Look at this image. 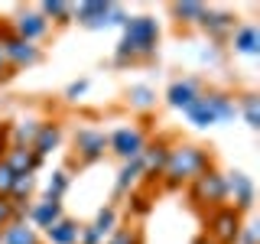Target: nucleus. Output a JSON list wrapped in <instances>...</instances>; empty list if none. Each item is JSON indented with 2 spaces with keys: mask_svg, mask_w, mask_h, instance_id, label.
<instances>
[{
  "mask_svg": "<svg viewBox=\"0 0 260 244\" xmlns=\"http://www.w3.org/2000/svg\"><path fill=\"white\" fill-rule=\"evenodd\" d=\"M211 166L208 153L195 143H179V146H169V160L162 166V176H166V186L176 189L182 182H192L199 173H205Z\"/></svg>",
  "mask_w": 260,
  "mask_h": 244,
  "instance_id": "obj_2",
  "label": "nucleus"
},
{
  "mask_svg": "<svg viewBox=\"0 0 260 244\" xmlns=\"http://www.w3.org/2000/svg\"><path fill=\"white\" fill-rule=\"evenodd\" d=\"M241 228H244L241 211H234L231 205H218L208 218V238L215 244H238Z\"/></svg>",
  "mask_w": 260,
  "mask_h": 244,
  "instance_id": "obj_4",
  "label": "nucleus"
},
{
  "mask_svg": "<svg viewBox=\"0 0 260 244\" xmlns=\"http://www.w3.org/2000/svg\"><path fill=\"white\" fill-rule=\"evenodd\" d=\"M208 7L205 4H173V16L179 23H202Z\"/></svg>",
  "mask_w": 260,
  "mask_h": 244,
  "instance_id": "obj_21",
  "label": "nucleus"
},
{
  "mask_svg": "<svg viewBox=\"0 0 260 244\" xmlns=\"http://www.w3.org/2000/svg\"><path fill=\"white\" fill-rule=\"evenodd\" d=\"M153 101H156V95H153L146 85H134V88H130V104H134V108L146 111V108H153Z\"/></svg>",
  "mask_w": 260,
  "mask_h": 244,
  "instance_id": "obj_25",
  "label": "nucleus"
},
{
  "mask_svg": "<svg viewBox=\"0 0 260 244\" xmlns=\"http://www.w3.org/2000/svg\"><path fill=\"white\" fill-rule=\"evenodd\" d=\"M192 244H215V241H211V238H208V234H202V238H195Z\"/></svg>",
  "mask_w": 260,
  "mask_h": 244,
  "instance_id": "obj_35",
  "label": "nucleus"
},
{
  "mask_svg": "<svg viewBox=\"0 0 260 244\" xmlns=\"http://www.w3.org/2000/svg\"><path fill=\"white\" fill-rule=\"evenodd\" d=\"M192 202L195 205H208V208H218L224 202V173H218L215 166H208L205 173H199L192 179Z\"/></svg>",
  "mask_w": 260,
  "mask_h": 244,
  "instance_id": "obj_5",
  "label": "nucleus"
},
{
  "mask_svg": "<svg viewBox=\"0 0 260 244\" xmlns=\"http://www.w3.org/2000/svg\"><path fill=\"white\" fill-rule=\"evenodd\" d=\"M78 234H81V228L72 218H59L52 228H46L49 244H78Z\"/></svg>",
  "mask_w": 260,
  "mask_h": 244,
  "instance_id": "obj_18",
  "label": "nucleus"
},
{
  "mask_svg": "<svg viewBox=\"0 0 260 244\" xmlns=\"http://www.w3.org/2000/svg\"><path fill=\"white\" fill-rule=\"evenodd\" d=\"M13 29H16V33H13L16 39H23V43H36V39L46 36L49 23H46V16L39 13V10H23V13L13 20Z\"/></svg>",
  "mask_w": 260,
  "mask_h": 244,
  "instance_id": "obj_11",
  "label": "nucleus"
},
{
  "mask_svg": "<svg viewBox=\"0 0 260 244\" xmlns=\"http://www.w3.org/2000/svg\"><path fill=\"white\" fill-rule=\"evenodd\" d=\"M4 163L13 169L16 176H32L36 173V166H39V157L32 153V146H10V150L4 153Z\"/></svg>",
  "mask_w": 260,
  "mask_h": 244,
  "instance_id": "obj_12",
  "label": "nucleus"
},
{
  "mask_svg": "<svg viewBox=\"0 0 260 244\" xmlns=\"http://www.w3.org/2000/svg\"><path fill=\"white\" fill-rule=\"evenodd\" d=\"M159 43V26L153 16H130L124 23V39L117 46V62L127 59H150Z\"/></svg>",
  "mask_w": 260,
  "mask_h": 244,
  "instance_id": "obj_1",
  "label": "nucleus"
},
{
  "mask_svg": "<svg viewBox=\"0 0 260 244\" xmlns=\"http://www.w3.org/2000/svg\"><path fill=\"white\" fill-rule=\"evenodd\" d=\"M199 95H202V92H199V85H195V81H189V78H182V81H173V85H169L166 101L173 104V108L185 111V108H189V104H192Z\"/></svg>",
  "mask_w": 260,
  "mask_h": 244,
  "instance_id": "obj_16",
  "label": "nucleus"
},
{
  "mask_svg": "<svg viewBox=\"0 0 260 244\" xmlns=\"http://www.w3.org/2000/svg\"><path fill=\"white\" fill-rule=\"evenodd\" d=\"M75 150L85 163L101 160L104 150H108V134H104V130H94V127H81L75 134Z\"/></svg>",
  "mask_w": 260,
  "mask_h": 244,
  "instance_id": "obj_9",
  "label": "nucleus"
},
{
  "mask_svg": "<svg viewBox=\"0 0 260 244\" xmlns=\"http://www.w3.org/2000/svg\"><path fill=\"white\" fill-rule=\"evenodd\" d=\"M85 88H88V81H75V85H69V92H65V95H69V98H78Z\"/></svg>",
  "mask_w": 260,
  "mask_h": 244,
  "instance_id": "obj_33",
  "label": "nucleus"
},
{
  "mask_svg": "<svg viewBox=\"0 0 260 244\" xmlns=\"http://www.w3.org/2000/svg\"><path fill=\"white\" fill-rule=\"evenodd\" d=\"M111 13H114V4H108V0H88V4L72 7V16H75L81 26H88V29L108 26V23H111Z\"/></svg>",
  "mask_w": 260,
  "mask_h": 244,
  "instance_id": "obj_8",
  "label": "nucleus"
},
{
  "mask_svg": "<svg viewBox=\"0 0 260 244\" xmlns=\"http://www.w3.org/2000/svg\"><path fill=\"white\" fill-rule=\"evenodd\" d=\"M241 111H244V120H247V127H260V98L257 95H244L241 98Z\"/></svg>",
  "mask_w": 260,
  "mask_h": 244,
  "instance_id": "obj_24",
  "label": "nucleus"
},
{
  "mask_svg": "<svg viewBox=\"0 0 260 244\" xmlns=\"http://www.w3.org/2000/svg\"><path fill=\"white\" fill-rule=\"evenodd\" d=\"M234 49L244 52V55H260V29L257 26L234 29Z\"/></svg>",
  "mask_w": 260,
  "mask_h": 244,
  "instance_id": "obj_19",
  "label": "nucleus"
},
{
  "mask_svg": "<svg viewBox=\"0 0 260 244\" xmlns=\"http://www.w3.org/2000/svg\"><path fill=\"white\" fill-rule=\"evenodd\" d=\"M140 173H143V166H140V160H130V163H124V169H120V176H117V192H127L130 186L140 179Z\"/></svg>",
  "mask_w": 260,
  "mask_h": 244,
  "instance_id": "obj_23",
  "label": "nucleus"
},
{
  "mask_svg": "<svg viewBox=\"0 0 260 244\" xmlns=\"http://www.w3.org/2000/svg\"><path fill=\"white\" fill-rule=\"evenodd\" d=\"M69 189V173H52V179H49V189H46V199H52V202H62V192Z\"/></svg>",
  "mask_w": 260,
  "mask_h": 244,
  "instance_id": "obj_27",
  "label": "nucleus"
},
{
  "mask_svg": "<svg viewBox=\"0 0 260 244\" xmlns=\"http://www.w3.org/2000/svg\"><path fill=\"white\" fill-rule=\"evenodd\" d=\"M59 140H62V127L55 124V120H46V124L39 127L36 140H32V153H36V157L43 160L46 153H52L55 146H59Z\"/></svg>",
  "mask_w": 260,
  "mask_h": 244,
  "instance_id": "obj_15",
  "label": "nucleus"
},
{
  "mask_svg": "<svg viewBox=\"0 0 260 244\" xmlns=\"http://www.w3.org/2000/svg\"><path fill=\"white\" fill-rule=\"evenodd\" d=\"M192 124L199 127H211V124H221V120H231L234 114H238V104L231 101L228 95L221 92H208V95H199L195 101L185 108Z\"/></svg>",
  "mask_w": 260,
  "mask_h": 244,
  "instance_id": "obj_3",
  "label": "nucleus"
},
{
  "mask_svg": "<svg viewBox=\"0 0 260 244\" xmlns=\"http://www.w3.org/2000/svg\"><path fill=\"white\" fill-rule=\"evenodd\" d=\"M4 59L10 69H29V65H36L43 59V52H39L36 43H23L16 36H7L4 39Z\"/></svg>",
  "mask_w": 260,
  "mask_h": 244,
  "instance_id": "obj_7",
  "label": "nucleus"
},
{
  "mask_svg": "<svg viewBox=\"0 0 260 244\" xmlns=\"http://www.w3.org/2000/svg\"><path fill=\"white\" fill-rule=\"evenodd\" d=\"M114 222H117V215H114V208H101L98 211V218H94V231L101 234V238H108V234L114 231Z\"/></svg>",
  "mask_w": 260,
  "mask_h": 244,
  "instance_id": "obj_28",
  "label": "nucleus"
},
{
  "mask_svg": "<svg viewBox=\"0 0 260 244\" xmlns=\"http://www.w3.org/2000/svg\"><path fill=\"white\" fill-rule=\"evenodd\" d=\"M104 244H137V234L134 231H111V238Z\"/></svg>",
  "mask_w": 260,
  "mask_h": 244,
  "instance_id": "obj_30",
  "label": "nucleus"
},
{
  "mask_svg": "<svg viewBox=\"0 0 260 244\" xmlns=\"http://www.w3.org/2000/svg\"><path fill=\"white\" fill-rule=\"evenodd\" d=\"M39 120H23L20 127H16V146H32V140H36V134H39Z\"/></svg>",
  "mask_w": 260,
  "mask_h": 244,
  "instance_id": "obj_26",
  "label": "nucleus"
},
{
  "mask_svg": "<svg viewBox=\"0 0 260 244\" xmlns=\"http://www.w3.org/2000/svg\"><path fill=\"white\" fill-rule=\"evenodd\" d=\"M26 215H29V222L36 225V228H52L55 222L62 218V202H52V199H43V202H36L32 208H26Z\"/></svg>",
  "mask_w": 260,
  "mask_h": 244,
  "instance_id": "obj_13",
  "label": "nucleus"
},
{
  "mask_svg": "<svg viewBox=\"0 0 260 244\" xmlns=\"http://www.w3.org/2000/svg\"><path fill=\"white\" fill-rule=\"evenodd\" d=\"M13 222V205H10V199H0V228H7Z\"/></svg>",
  "mask_w": 260,
  "mask_h": 244,
  "instance_id": "obj_31",
  "label": "nucleus"
},
{
  "mask_svg": "<svg viewBox=\"0 0 260 244\" xmlns=\"http://www.w3.org/2000/svg\"><path fill=\"white\" fill-rule=\"evenodd\" d=\"M241 238H244V244H257V225H244Z\"/></svg>",
  "mask_w": 260,
  "mask_h": 244,
  "instance_id": "obj_32",
  "label": "nucleus"
},
{
  "mask_svg": "<svg viewBox=\"0 0 260 244\" xmlns=\"http://www.w3.org/2000/svg\"><path fill=\"white\" fill-rule=\"evenodd\" d=\"M224 199H234V211H247L254 205V182L244 173H231L224 176Z\"/></svg>",
  "mask_w": 260,
  "mask_h": 244,
  "instance_id": "obj_10",
  "label": "nucleus"
},
{
  "mask_svg": "<svg viewBox=\"0 0 260 244\" xmlns=\"http://www.w3.org/2000/svg\"><path fill=\"white\" fill-rule=\"evenodd\" d=\"M13 179H16V173L10 166H7L4 160H0V199H7L10 195V189H13Z\"/></svg>",
  "mask_w": 260,
  "mask_h": 244,
  "instance_id": "obj_29",
  "label": "nucleus"
},
{
  "mask_svg": "<svg viewBox=\"0 0 260 244\" xmlns=\"http://www.w3.org/2000/svg\"><path fill=\"white\" fill-rule=\"evenodd\" d=\"M166 160H169V143H166V140L146 143V146H143V153H140V166H143V173H156V176H162V166H166Z\"/></svg>",
  "mask_w": 260,
  "mask_h": 244,
  "instance_id": "obj_14",
  "label": "nucleus"
},
{
  "mask_svg": "<svg viewBox=\"0 0 260 244\" xmlns=\"http://www.w3.org/2000/svg\"><path fill=\"white\" fill-rule=\"evenodd\" d=\"M202 26H205L208 33H215V36H221V33L234 29V16L224 13V10H205V16H202Z\"/></svg>",
  "mask_w": 260,
  "mask_h": 244,
  "instance_id": "obj_20",
  "label": "nucleus"
},
{
  "mask_svg": "<svg viewBox=\"0 0 260 244\" xmlns=\"http://www.w3.org/2000/svg\"><path fill=\"white\" fill-rule=\"evenodd\" d=\"M7 69V59H4V39H0V72Z\"/></svg>",
  "mask_w": 260,
  "mask_h": 244,
  "instance_id": "obj_34",
  "label": "nucleus"
},
{
  "mask_svg": "<svg viewBox=\"0 0 260 244\" xmlns=\"http://www.w3.org/2000/svg\"><path fill=\"white\" fill-rule=\"evenodd\" d=\"M143 146H146V134L140 127H117L114 134L108 137V150L111 153H117L124 163L130 160H140V153H143Z\"/></svg>",
  "mask_w": 260,
  "mask_h": 244,
  "instance_id": "obj_6",
  "label": "nucleus"
},
{
  "mask_svg": "<svg viewBox=\"0 0 260 244\" xmlns=\"http://www.w3.org/2000/svg\"><path fill=\"white\" fill-rule=\"evenodd\" d=\"M39 13L46 16V23H49V20H55V23H69V20H72V4H59V0H49V4L39 7Z\"/></svg>",
  "mask_w": 260,
  "mask_h": 244,
  "instance_id": "obj_22",
  "label": "nucleus"
},
{
  "mask_svg": "<svg viewBox=\"0 0 260 244\" xmlns=\"http://www.w3.org/2000/svg\"><path fill=\"white\" fill-rule=\"evenodd\" d=\"M0 244H39V234L32 231L26 222L13 218V222L0 231Z\"/></svg>",
  "mask_w": 260,
  "mask_h": 244,
  "instance_id": "obj_17",
  "label": "nucleus"
}]
</instances>
